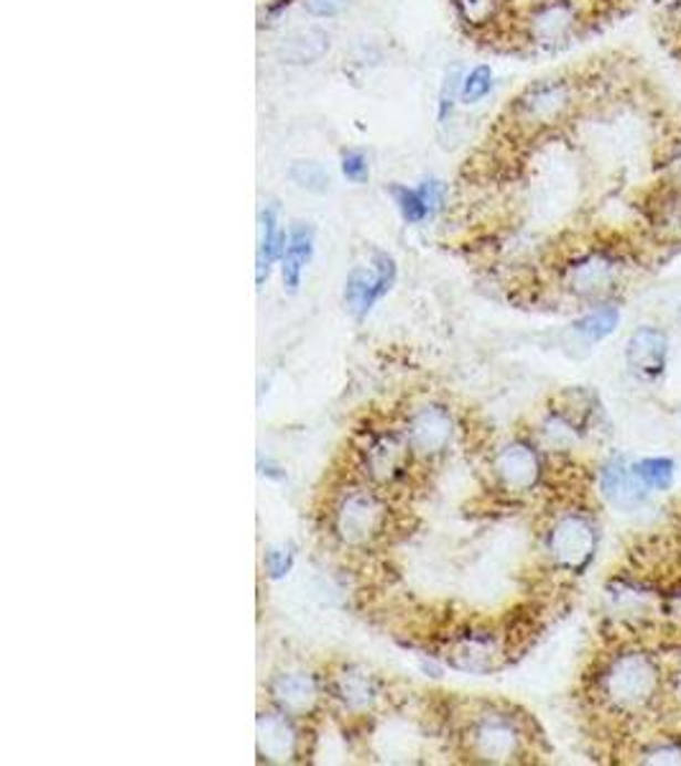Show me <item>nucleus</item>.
Masks as SVG:
<instances>
[{"label":"nucleus","instance_id":"f257e3e1","mask_svg":"<svg viewBox=\"0 0 681 766\" xmlns=\"http://www.w3.org/2000/svg\"><path fill=\"white\" fill-rule=\"evenodd\" d=\"M330 521L334 537L344 547L365 549L385 537L391 511L381 488L363 483V486H350L348 490H342L332 506Z\"/></svg>","mask_w":681,"mask_h":766},{"label":"nucleus","instance_id":"f03ea898","mask_svg":"<svg viewBox=\"0 0 681 766\" xmlns=\"http://www.w3.org/2000/svg\"><path fill=\"white\" fill-rule=\"evenodd\" d=\"M462 744H465V752L473 762L510 764L524 754L526 736L513 715L481 711L470 715L465 728H462Z\"/></svg>","mask_w":681,"mask_h":766},{"label":"nucleus","instance_id":"7ed1b4c3","mask_svg":"<svg viewBox=\"0 0 681 766\" xmlns=\"http://www.w3.org/2000/svg\"><path fill=\"white\" fill-rule=\"evenodd\" d=\"M411 460H414V453L403 437V429H365L358 443V468L365 483L381 490L393 488L406 478Z\"/></svg>","mask_w":681,"mask_h":766},{"label":"nucleus","instance_id":"20e7f679","mask_svg":"<svg viewBox=\"0 0 681 766\" xmlns=\"http://www.w3.org/2000/svg\"><path fill=\"white\" fill-rule=\"evenodd\" d=\"M401 429L414 457H419V460H434V457L447 453L452 445L454 420L447 406L424 404L406 416Z\"/></svg>","mask_w":681,"mask_h":766},{"label":"nucleus","instance_id":"39448f33","mask_svg":"<svg viewBox=\"0 0 681 766\" xmlns=\"http://www.w3.org/2000/svg\"><path fill=\"white\" fill-rule=\"evenodd\" d=\"M659 672L641 654H626L605 674V693L620 707H638L651 701Z\"/></svg>","mask_w":681,"mask_h":766},{"label":"nucleus","instance_id":"423d86ee","mask_svg":"<svg viewBox=\"0 0 681 766\" xmlns=\"http://www.w3.org/2000/svg\"><path fill=\"white\" fill-rule=\"evenodd\" d=\"M442 660L460 672L487 674L501 667L503 646L493 631L462 629L444 641Z\"/></svg>","mask_w":681,"mask_h":766},{"label":"nucleus","instance_id":"0eeeda50","mask_svg":"<svg viewBox=\"0 0 681 766\" xmlns=\"http://www.w3.org/2000/svg\"><path fill=\"white\" fill-rule=\"evenodd\" d=\"M396 277L399 269L393 256L375 253L370 269H355L348 277V284H344V302H348L350 312L355 314V318H365L375 307L378 299H383L391 291V287L396 284Z\"/></svg>","mask_w":681,"mask_h":766},{"label":"nucleus","instance_id":"6e6552de","mask_svg":"<svg viewBox=\"0 0 681 766\" xmlns=\"http://www.w3.org/2000/svg\"><path fill=\"white\" fill-rule=\"evenodd\" d=\"M571 103H575V93H571L569 82L544 80L516 100V121L532 128L551 126L561 115L569 113Z\"/></svg>","mask_w":681,"mask_h":766},{"label":"nucleus","instance_id":"1a4fd4ad","mask_svg":"<svg viewBox=\"0 0 681 766\" xmlns=\"http://www.w3.org/2000/svg\"><path fill=\"white\" fill-rule=\"evenodd\" d=\"M595 529L592 524L582 519V516H565L554 524L549 535V552L554 562L565 570H582L595 555Z\"/></svg>","mask_w":681,"mask_h":766},{"label":"nucleus","instance_id":"9d476101","mask_svg":"<svg viewBox=\"0 0 681 766\" xmlns=\"http://www.w3.org/2000/svg\"><path fill=\"white\" fill-rule=\"evenodd\" d=\"M268 693H271L276 711L291 715V718H307V715L317 713L324 697V687L314 674L283 672L271 680Z\"/></svg>","mask_w":681,"mask_h":766},{"label":"nucleus","instance_id":"9b49d317","mask_svg":"<svg viewBox=\"0 0 681 766\" xmlns=\"http://www.w3.org/2000/svg\"><path fill=\"white\" fill-rule=\"evenodd\" d=\"M327 693L338 703L344 713L350 715H368L375 711L381 703V682L375 674H370L363 667H342L330 677Z\"/></svg>","mask_w":681,"mask_h":766},{"label":"nucleus","instance_id":"f8f14e48","mask_svg":"<svg viewBox=\"0 0 681 766\" xmlns=\"http://www.w3.org/2000/svg\"><path fill=\"white\" fill-rule=\"evenodd\" d=\"M258 754L266 762H291L299 754V734L293 718L281 711H266L258 715Z\"/></svg>","mask_w":681,"mask_h":766},{"label":"nucleus","instance_id":"ddd939ff","mask_svg":"<svg viewBox=\"0 0 681 766\" xmlns=\"http://www.w3.org/2000/svg\"><path fill=\"white\" fill-rule=\"evenodd\" d=\"M495 476H498L501 486L513 494H526L536 486V480L541 476V463L539 455L524 443H513L501 449L495 455Z\"/></svg>","mask_w":681,"mask_h":766},{"label":"nucleus","instance_id":"4468645a","mask_svg":"<svg viewBox=\"0 0 681 766\" xmlns=\"http://www.w3.org/2000/svg\"><path fill=\"white\" fill-rule=\"evenodd\" d=\"M577 27V6L571 0H539L528 15V33L539 44H559Z\"/></svg>","mask_w":681,"mask_h":766},{"label":"nucleus","instance_id":"2eb2a0df","mask_svg":"<svg viewBox=\"0 0 681 766\" xmlns=\"http://www.w3.org/2000/svg\"><path fill=\"white\" fill-rule=\"evenodd\" d=\"M260 228H258V251H256V281L264 287L271 266L279 261L286 248V232L279 225V207L266 205L260 210Z\"/></svg>","mask_w":681,"mask_h":766},{"label":"nucleus","instance_id":"dca6fc26","mask_svg":"<svg viewBox=\"0 0 681 766\" xmlns=\"http://www.w3.org/2000/svg\"><path fill=\"white\" fill-rule=\"evenodd\" d=\"M314 253V228L307 222H293L286 236V248L281 256V277L286 289H297L305 273L309 258Z\"/></svg>","mask_w":681,"mask_h":766},{"label":"nucleus","instance_id":"f3484780","mask_svg":"<svg viewBox=\"0 0 681 766\" xmlns=\"http://www.w3.org/2000/svg\"><path fill=\"white\" fill-rule=\"evenodd\" d=\"M602 494L610 498L612 504L620 506V509H633L643 501V488L646 483L638 476L636 468H628L623 460L610 463L608 468L602 470Z\"/></svg>","mask_w":681,"mask_h":766},{"label":"nucleus","instance_id":"a211bd4d","mask_svg":"<svg viewBox=\"0 0 681 766\" xmlns=\"http://www.w3.org/2000/svg\"><path fill=\"white\" fill-rule=\"evenodd\" d=\"M667 353H669L667 335L653 328L636 330L628 340V351H626L628 363L641 373H659L663 369V361H667Z\"/></svg>","mask_w":681,"mask_h":766},{"label":"nucleus","instance_id":"6ab92c4d","mask_svg":"<svg viewBox=\"0 0 681 766\" xmlns=\"http://www.w3.org/2000/svg\"><path fill=\"white\" fill-rule=\"evenodd\" d=\"M612 281H616V266L602 256L585 258V261H579L575 269L569 271L571 289L582 297L602 294V291H608L612 287Z\"/></svg>","mask_w":681,"mask_h":766},{"label":"nucleus","instance_id":"aec40b11","mask_svg":"<svg viewBox=\"0 0 681 766\" xmlns=\"http://www.w3.org/2000/svg\"><path fill=\"white\" fill-rule=\"evenodd\" d=\"M330 49V37L322 29L297 31L279 46V56L286 64H312L319 62Z\"/></svg>","mask_w":681,"mask_h":766},{"label":"nucleus","instance_id":"412c9836","mask_svg":"<svg viewBox=\"0 0 681 766\" xmlns=\"http://www.w3.org/2000/svg\"><path fill=\"white\" fill-rule=\"evenodd\" d=\"M508 0H454V11L470 29H485L498 21Z\"/></svg>","mask_w":681,"mask_h":766},{"label":"nucleus","instance_id":"4be33fe9","mask_svg":"<svg viewBox=\"0 0 681 766\" xmlns=\"http://www.w3.org/2000/svg\"><path fill=\"white\" fill-rule=\"evenodd\" d=\"M393 203H396L401 218L406 222H424L426 218H432V210H429V203L424 197L422 187H391Z\"/></svg>","mask_w":681,"mask_h":766},{"label":"nucleus","instance_id":"5701e85b","mask_svg":"<svg viewBox=\"0 0 681 766\" xmlns=\"http://www.w3.org/2000/svg\"><path fill=\"white\" fill-rule=\"evenodd\" d=\"M618 320H620V314H618L616 307H600V310H595V312L587 314V318L579 320L575 328H577V332H582L585 338L602 340L618 328Z\"/></svg>","mask_w":681,"mask_h":766},{"label":"nucleus","instance_id":"b1692460","mask_svg":"<svg viewBox=\"0 0 681 766\" xmlns=\"http://www.w3.org/2000/svg\"><path fill=\"white\" fill-rule=\"evenodd\" d=\"M491 90H493V70L487 64H477L475 70H470L465 77H462L460 100L465 105L481 103L485 95H491Z\"/></svg>","mask_w":681,"mask_h":766},{"label":"nucleus","instance_id":"393cba45","mask_svg":"<svg viewBox=\"0 0 681 766\" xmlns=\"http://www.w3.org/2000/svg\"><path fill=\"white\" fill-rule=\"evenodd\" d=\"M289 177L293 179V185H299L301 189H309V192L330 189V174H327L324 166L317 162H297L289 169Z\"/></svg>","mask_w":681,"mask_h":766},{"label":"nucleus","instance_id":"a878e982","mask_svg":"<svg viewBox=\"0 0 681 766\" xmlns=\"http://www.w3.org/2000/svg\"><path fill=\"white\" fill-rule=\"evenodd\" d=\"M636 473L643 478L646 486L669 488L671 478H674V463L667 460V457H653V460L638 463Z\"/></svg>","mask_w":681,"mask_h":766},{"label":"nucleus","instance_id":"bb28decb","mask_svg":"<svg viewBox=\"0 0 681 766\" xmlns=\"http://www.w3.org/2000/svg\"><path fill=\"white\" fill-rule=\"evenodd\" d=\"M462 77H465V74H460V70H452L447 77H444L440 105H436V118H440V123L450 121V115L454 111V100L460 97V90H462Z\"/></svg>","mask_w":681,"mask_h":766},{"label":"nucleus","instance_id":"cd10ccee","mask_svg":"<svg viewBox=\"0 0 681 766\" xmlns=\"http://www.w3.org/2000/svg\"><path fill=\"white\" fill-rule=\"evenodd\" d=\"M291 565H293V552H291V549H286V547L268 549L266 557H264V568H266L268 578H271V580L283 578V574L291 570Z\"/></svg>","mask_w":681,"mask_h":766},{"label":"nucleus","instance_id":"c85d7f7f","mask_svg":"<svg viewBox=\"0 0 681 766\" xmlns=\"http://www.w3.org/2000/svg\"><path fill=\"white\" fill-rule=\"evenodd\" d=\"M340 169L344 174V179L355 182V185H363V182L368 179V174H370L365 154H360V152H344L342 159H340Z\"/></svg>","mask_w":681,"mask_h":766},{"label":"nucleus","instance_id":"c756f323","mask_svg":"<svg viewBox=\"0 0 681 766\" xmlns=\"http://www.w3.org/2000/svg\"><path fill=\"white\" fill-rule=\"evenodd\" d=\"M301 6L314 19H334L350 6V0H301Z\"/></svg>","mask_w":681,"mask_h":766},{"label":"nucleus","instance_id":"7c9ffc66","mask_svg":"<svg viewBox=\"0 0 681 766\" xmlns=\"http://www.w3.org/2000/svg\"><path fill=\"white\" fill-rule=\"evenodd\" d=\"M419 187H422L426 203H429V210H432V215H434L444 205V195H447V187H444V182H440V179H424Z\"/></svg>","mask_w":681,"mask_h":766},{"label":"nucleus","instance_id":"2f4dec72","mask_svg":"<svg viewBox=\"0 0 681 766\" xmlns=\"http://www.w3.org/2000/svg\"><path fill=\"white\" fill-rule=\"evenodd\" d=\"M646 762H653V764H679L681 762V752H679V748H661V752H656L651 759H646Z\"/></svg>","mask_w":681,"mask_h":766},{"label":"nucleus","instance_id":"473e14b6","mask_svg":"<svg viewBox=\"0 0 681 766\" xmlns=\"http://www.w3.org/2000/svg\"><path fill=\"white\" fill-rule=\"evenodd\" d=\"M291 6V0H274V3H268L266 6V13H264V23H274L279 15L283 13V8H289Z\"/></svg>","mask_w":681,"mask_h":766}]
</instances>
